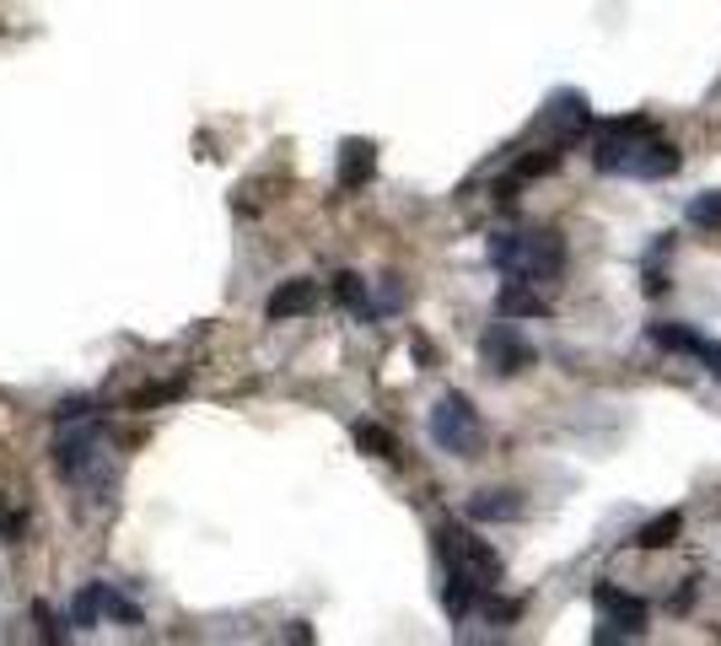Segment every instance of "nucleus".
<instances>
[{"label": "nucleus", "instance_id": "obj_4", "mask_svg": "<svg viewBox=\"0 0 721 646\" xmlns=\"http://www.w3.org/2000/svg\"><path fill=\"white\" fill-rule=\"evenodd\" d=\"M437 550H441V565H458V571H469L474 576V587H495V576H501V561H495V550L474 539L469 528L458 523H441L437 528Z\"/></svg>", "mask_w": 721, "mask_h": 646}, {"label": "nucleus", "instance_id": "obj_23", "mask_svg": "<svg viewBox=\"0 0 721 646\" xmlns=\"http://www.w3.org/2000/svg\"><path fill=\"white\" fill-rule=\"evenodd\" d=\"M33 619H39V636L60 642V619H54V608H49V604H33Z\"/></svg>", "mask_w": 721, "mask_h": 646}, {"label": "nucleus", "instance_id": "obj_18", "mask_svg": "<svg viewBox=\"0 0 721 646\" xmlns=\"http://www.w3.org/2000/svg\"><path fill=\"white\" fill-rule=\"evenodd\" d=\"M689 221H694V227H706V232H721V189L694 195V200H689Z\"/></svg>", "mask_w": 721, "mask_h": 646}, {"label": "nucleus", "instance_id": "obj_19", "mask_svg": "<svg viewBox=\"0 0 721 646\" xmlns=\"http://www.w3.org/2000/svg\"><path fill=\"white\" fill-rule=\"evenodd\" d=\"M356 442L366 447L372 458H399V442H394L383 426H366V420H360V426H356Z\"/></svg>", "mask_w": 721, "mask_h": 646}, {"label": "nucleus", "instance_id": "obj_20", "mask_svg": "<svg viewBox=\"0 0 721 646\" xmlns=\"http://www.w3.org/2000/svg\"><path fill=\"white\" fill-rule=\"evenodd\" d=\"M97 619H103V582H92V587H81L76 593V625L92 631Z\"/></svg>", "mask_w": 721, "mask_h": 646}, {"label": "nucleus", "instance_id": "obj_24", "mask_svg": "<svg viewBox=\"0 0 721 646\" xmlns=\"http://www.w3.org/2000/svg\"><path fill=\"white\" fill-rule=\"evenodd\" d=\"M694 362H706L721 377V345H717V340H700V345H694Z\"/></svg>", "mask_w": 721, "mask_h": 646}, {"label": "nucleus", "instance_id": "obj_21", "mask_svg": "<svg viewBox=\"0 0 721 646\" xmlns=\"http://www.w3.org/2000/svg\"><path fill=\"white\" fill-rule=\"evenodd\" d=\"M103 614H114L119 625H140V604H129L124 593H114L108 582H103Z\"/></svg>", "mask_w": 721, "mask_h": 646}, {"label": "nucleus", "instance_id": "obj_14", "mask_svg": "<svg viewBox=\"0 0 721 646\" xmlns=\"http://www.w3.org/2000/svg\"><path fill=\"white\" fill-rule=\"evenodd\" d=\"M679 167H683L679 146H668V140L657 135V140H651V146H646V152H641V162L630 167V173H636V178H673Z\"/></svg>", "mask_w": 721, "mask_h": 646}, {"label": "nucleus", "instance_id": "obj_13", "mask_svg": "<svg viewBox=\"0 0 721 646\" xmlns=\"http://www.w3.org/2000/svg\"><path fill=\"white\" fill-rule=\"evenodd\" d=\"M474 598H480L474 576H469V571H458V565H447V576H441V604H447V614H452V619H463V614L474 608Z\"/></svg>", "mask_w": 721, "mask_h": 646}, {"label": "nucleus", "instance_id": "obj_5", "mask_svg": "<svg viewBox=\"0 0 721 646\" xmlns=\"http://www.w3.org/2000/svg\"><path fill=\"white\" fill-rule=\"evenodd\" d=\"M593 604H598L603 625H598V642L608 646L614 636H625V642H636V636H646V604L641 598H630V593H619V587H608V582H598L593 587Z\"/></svg>", "mask_w": 721, "mask_h": 646}, {"label": "nucleus", "instance_id": "obj_6", "mask_svg": "<svg viewBox=\"0 0 721 646\" xmlns=\"http://www.w3.org/2000/svg\"><path fill=\"white\" fill-rule=\"evenodd\" d=\"M97 442H103V431L86 426V415H81L76 431H60V442H54V469L65 480H86V469L97 463Z\"/></svg>", "mask_w": 721, "mask_h": 646}, {"label": "nucleus", "instance_id": "obj_26", "mask_svg": "<svg viewBox=\"0 0 721 646\" xmlns=\"http://www.w3.org/2000/svg\"><path fill=\"white\" fill-rule=\"evenodd\" d=\"M22 528H28V518H22V512H0V533H6L11 544L22 539Z\"/></svg>", "mask_w": 721, "mask_h": 646}, {"label": "nucleus", "instance_id": "obj_16", "mask_svg": "<svg viewBox=\"0 0 721 646\" xmlns=\"http://www.w3.org/2000/svg\"><path fill=\"white\" fill-rule=\"evenodd\" d=\"M646 334H651V345L679 351V356H694V345H700V334H694V329H679V323H651Z\"/></svg>", "mask_w": 721, "mask_h": 646}, {"label": "nucleus", "instance_id": "obj_11", "mask_svg": "<svg viewBox=\"0 0 721 646\" xmlns=\"http://www.w3.org/2000/svg\"><path fill=\"white\" fill-rule=\"evenodd\" d=\"M469 518H474V523H518L522 496L518 490H480V496L469 501Z\"/></svg>", "mask_w": 721, "mask_h": 646}, {"label": "nucleus", "instance_id": "obj_15", "mask_svg": "<svg viewBox=\"0 0 721 646\" xmlns=\"http://www.w3.org/2000/svg\"><path fill=\"white\" fill-rule=\"evenodd\" d=\"M334 296H339V302H345L351 313H360V319H366V323L377 319V308L366 302V281H360L356 270H345V275H334Z\"/></svg>", "mask_w": 721, "mask_h": 646}, {"label": "nucleus", "instance_id": "obj_25", "mask_svg": "<svg viewBox=\"0 0 721 646\" xmlns=\"http://www.w3.org/2000/svg\"><path fill=\"white\" fill-rule=\"evenodd\" d=\"M81 415H92V399H65L54 409V420H81Z\"/></svg>", "mask_w": 721, "mask_h": 646}, {"label": "nucleus", "instance_id": "obj_9", "mask_svg": "<svg viewBox=\"0 0 721 646\" xmlns=\"http://www.w3.org/2000/svg\"><path fill=\"white\" fill-rule=\"evenodd\" d=\"M313 308H318V285H313V281H285V285H275V296L264 302L270 323L302 319V313H313Z\"/></svg>", "mask_w": 721, "mask_h": 646}, {"label": "nucleus", "instance_id": "obj_12", "mask_svg": "<svg viewBox=\"0 0 721 646\" xmlns=\"http://www.w3.org/2000/svg\"><path fill=\"white\" fill-rule=\"evenodd\" d=\"M495 308H501V319H550V302H544V296H539L527 281H506V285H501Z\"/></svg>", "mask_w": 721, "mask_h": 646}, {"label": "nucleus", "instance_id": "obj_17", "mask_svg": "<svg viewBox=\"0 0 721 646\" xmlns=\"http://www.w3.org/2000/svg\"><path fill=\"white\" fill-rule=\"evenodd\" d=\"M679 528H683V518H679V512H668V518L646 523L641 533H636V544H641V550H662V544H673V539H679Z\"/></svg>", "mask_w": 721, "mask_h": 646}, {"label": "nucleus", "instance_id": "obj_22", "mask_svg": "<svg viewBox=\"0 0 721 646\" xmlns=\"http://www.w3.org/2000/svg\"><path fill=\"white\" fill-rule=\"evenodd\" d=\"M184 394V377H173V383H157V388H146V394H135V404L146 409V404H161V399H178Z\"/></svg>", "mask_w": 721, "mask_h": 646}, {"label": "nucleus", "instance_id": "obj_8", "mask_svg": "<svg viewBox=\"0 0 721 646\" xmlns=\"http://www.w3.org/2000/svg\"><path fill=\"white\" fill-rule=\"evenodd\" d=\"M544 124H555V129H561V146H571L582 129H593V108H587L582 92H555L550 108H544Z\"/></svg>", "mask_w": 721, "mask_h": 646}, {"label": "nucleus", "instance_id": "obj_10", "mask_svg": "<svg viewBox=\"0 0 721 646\" xmlns=\"http://www.w3.org/2000/svg\"><path fill=\"white\" fill-rule=\"evenodd\" d=\"M372 173H377V146L372 140H345L339 146V189L372 184Z\"/></svg>", "mask_w": 721, "mask_h": 646}, {"label": "nucleus", "instance_id": "obj_1", "mask_svg": "<svg viewBox=\"0 0 721 646\" xmlns=\"http://www.w3.org/2000/svg\"><path fill=\"white\" fill-rule=\"evenodd\" d=\"M490 264L512 281H555L565 270L561 232H495L490 238Z\"/></svg>", "mask_w": 721, "mask_h": 646}, {"label": "nucleus", "instance_id": "obj_3", "mask_svg": "<svg viewBox=\"0 0 721 646\" xmlns=\"http://www.w3.org/2000/svg\"><path fill=\"white\" fill-rule=\"evenodd\" d=\"M431 442L447 447L452 458H474L480 452V409L463 394H441V404L431 409Z\"/></svg>", "mask_w": 721, "mask_h": 646}, {"label": "nucleus", "instance_id": "obj_7", "mask_svg": "<svg viewBox=\"0 0 721 646\" xmlns=\"http://www.w3.org/2000/svg\"><path fill=\"white\" fill-rule=\"evenodd\" d=\"M484 362L495 366L501 377H518L522 366H533V345H527V340H518V329L490 323V334H484Z\"/></svg>", "mask_w": 721, "mask_h": 646}, {"label": "nucleus", "instance_id": "obj_2", "mask_svg": "<svg viewBox=\"0 0 721 646\" xmlns=\"http://www.w3.org/2000/svg\"><path fill=\"white\" fill-rule=\"evenodd\" d=\"M651 140H657V124L646 119V114H630V119L603 124L598 146H593V167H598V173H630Z\"/></svg>", "mask_w": 721, "mask_h": 646}]
</instances>
